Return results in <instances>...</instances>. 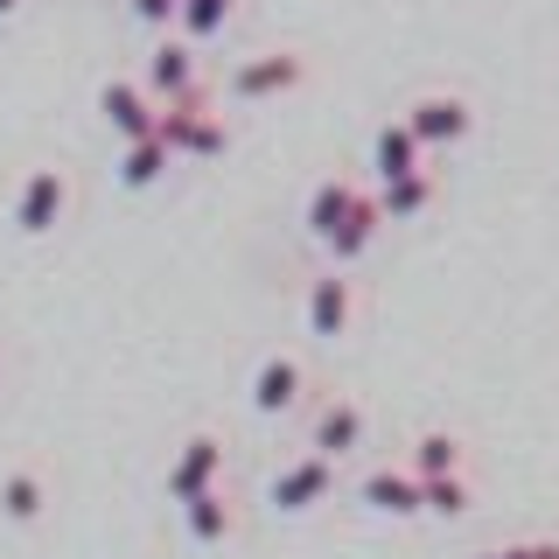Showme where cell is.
Masks as SVG:
<instances>
[{"instance_id": "1", "label": "cell", "mask_w": 559, "mask_h": 559, "mask_svg": "<svg viewBox=\"0 0 559 559\" xmlns=\"http://www.w3.org/2000/svg\"><path fill=\"white\" fill-rule=\"evenodd\" d=\"M70 210H78V175L70 162H28L22 182H14V203H8V224L14 238H57L70 224Z\"/></svg>"}, {"instance_id": "2", "label": "cell", "mask_w": 559, "mask_h": 559, "mask_svg": "<svg viewBox=\"0 0 559 559\" xmlns=\"http://www.w3.org/2000/svg\"><path fill=\"white\" fill-rule=\"evenodd\" d=\"M364 322V287L349 280L343 266H322L308 273V294H301V329L314 343H349Z\"/></svg>"}, {"instance_id": "3", "label": "cell", "mask_w": 559, "mask_h": 559, "mask_svg": "<svg viewBox=\"0 0 559 559\" xmlns=\"http://www.w3.org/2000/svg\"><path fill=\"white\" fill-rule=\"evenodd\" d=\"M224 483H231V441L210 433V427L189 433V441L168 454V468H162V489H168L175 511H182L189 497H203V489H224Z\"/></svg>"}, {"instance_id": "4", "label": "cell", "mask_w": 559, "mask_h": 559, "mask_svg": "<svg viewBox=\"0 0 559 559\" xmlns=\"http://www.w3.org/2000/svg\"><path fill=\"white\" fill-rule=\"evenodd\" d=\"M162 140L175 147V162H217V154H231V119L210 105V92H197L162 105Z\"/></svg>"}, {"instance_id": "5", "label": "cell", "mask_w": 559, "mask_h": 559, "mask_svg": "<svg viewBox=\"0 0 559 559\" xmlns=\"http://www.w3.org/2000/svg\"><path fill=\"white\" fill-rule=\"evenodd\" d=\"M308 49H259V57H245L231 63V78H224V92H231L238 105H266V98H287V92H301L308 84Z\"/></svg>"}, {"instance_id": "6", "label": "cell", "mask_w": 559, "mask_h": 559, "mask_svg": "<svg viewBox=\"0 0 559 559\" xmlns=\"http://www.w3.org/2000/svg\"><path fill=\"white\" fill-rule=\"evenodd\" d=\"M329 497H336V462H322V454H294V462H280L266 476L273 518H314Z\"/></svg>"}, {"instance_id": "7", "label": "cell", "mask_w": 559, "mask_h": 559, "mask_svg": "<svg viewBox=\"0 0 559 559\" xmlns=\"http://www.w3.org/2000/svg\"><path fill=\"white\" fill-rule=\"evenodd\" d=\"M371 448V406L349 392H329L322 406L308 413V454H322V462H349V454Z\"/></svg>"}, {"instance_id": "8", "label": "cell", "mask_w": 559, "mask_h": 559, "mask_svg": "<svg viewBox=\"0 0 559 559\" xmlns=\"http://www.w3.org/2000/svg\"><path fill=\"white\" fill-rule=\"evenodd\" d=\"M399 119L419 133L427 154H454V147L476 140V105H468V92H419Z\"/></svg>"}, {"instance_id": "9", "label": "cell", "mask_w": 559, "mask_h": 559, "mask_svg": "<svg viewBox=\"0 0 559 559\" xmlns=\"http://www.w3.org/2000/svg\"><path fill=\"white\" fill-rule=\"evenodd\" d=\"M308 392H314L308 364L287 357V349H273V357H259L252 384H245V406L259 419H294V413H308Z\"/></svg>"}, {"instance_id": "10", "label": "cell", "mask_w": 559, "mask_h": 559, "mask_svg": "<svg viewBox=\"0 0 559 559\" xmlns=\"http://www.w3.org/2000/svg\"><path fill=\"white\" fill-rule=\"evenodd\" d=\"M175 518H182V546L189 552H224V546H238V538H245V503L231 497V483L189 497Z\"/></svg>"}, {"instance_id": "11", "label": "cell", "mask_w": 559, "mask_h": 559, "mask_svg": "<svg viewBox=\"0 0 559 559\" xmlns=\"http://www.w3.org/2000/svg\"><path fill=\"white\" fill-rule=\"evenodd\" d=\"M357 503L371 518L413 524V518H427V483H419L406 462H378V468H364V476H357Z\"/></svg>"}, {"instance_id": "12", "label": "cell", "mask_w": 559, "mask_h": 559, "mask_svg": "<svg viewBox=\"0 0 559 559\" xmlns=\"http://www.w3.org/2000/svg\"><path fill=\"white\" fill-rule=\"evenodd\" d=\"M98 119L112 127L119 147H127V140H154L162 133V98H154L140 78H105L98 84Z\"/></svg>"}, {"instance_id": "13", "label": "cell", "mask_w": 559, "mask_h": 559, "mask_svg": "<svg viewBox=\"0 0 559 559\" xmlns=\"http://www.w3.org/2000/svg\"><path fill=\"white\" fill-rule=\"evenodd\" d=\"M147 84L162 105H175V98H197L203 92V63H197V43H182V35H162V43L147 49Z\"/></svg>"}, {"instance_id": "14", "label": "cell", "mask_w": 559, "mask_h": 559, "mask_svg": "<svg viewBox=\"0 0 559 559\" xmlns=\"http://www.w3.org/2000/svg\"><path fill=\"white\" fill-rule=\"evenodd\" d=\"M49 503H57V483H49L43 462H14L8 476H0V518H8L14 532H35V524L49 518Z\"/></svg>"}, {"instance_id": "15", "label": "cell", "mask_w": 559, "mask_h": 559, "mask_svg": "<svg viewBox=\"0 0 559 559\" xmlns=\"http://www.w3.org/2000/svg\"><path fill=\"white\" fill-rule=\"evenodd\" d=\"M357 203H364V189L349 182V175H322V182L308 189V203H301V231H308V245H322V252H329V238H336L343 224L357 217Z\"/></svg>"}, {"instance_id": "16", "label": "cell", "mask_w": 559, "mask_h": 559, "mask_svg": "<svg viewBox=\"0 0 559 559\" xmlns=\"http://www.w3.org/2000/svg\"><path fill=\"white\" fill-rule=\"evenodd\" d=\"M371 168H378V189H384V182H406V175L433 168V162H427V147H419V133L406 119H384L371 133Z\"/></svg>"}, {"instance_id": "17", "label": "cell", "mask_w": 559, "mask_h": 559, "mask_svg": "<svg viewBox=\"0 0 559 559\" xmlns=\"http://www.w3.org/2000/svg\"><path fill=\"white\" fill-rule=\"evenodd\" d=\"M168 168H175V147L162 133H154V140H127L119 162H112V182L127 189V197H147L154 182H168Z\"/></svg>"}, {"instance_id": "18", "label": "cell", "mask_w": 559, "mask_h": 559, "mask_svg": "<svg viewBox=\"0 0 559 559\" xmlns=\"http://www.w3.org/2000/svg\"><path fill=\"white\" fill-rule=\"evenodd\" d=\"M406 468H413L419 483L468 476V441H462V433H448V427H427V433H413V448H406Z\"/></svg>"}, {"instance_id": "19", "label": "cell", "mask_w": 559, "mask_h": 559, "mask_svg": "<svg viewBox=\"0 0 559 559\" xmlns=\"http://www.w3.org/2000/svg\"><path fill=\"white\" fill-rule=\"evenodd\" d=\"M433 203H441V168H419V175H406V182H384L378 189L384 224H419Z\"/></svg>"}, {"instance_id": "20", "label": "cell", "mask_w": 559, "mask_h": 559, "mask_svg": "<svg viewBox=\"0 0 559 559\" xmlns=\"http://www.w3.org/2000/svg\"><path fill=\"white\" fill-rule=\"evenodd\" d=\"M378 231H384V210H378V197H364L357 203V217H349L343 224V231L336 238H329V266H364V259H371L378 252Z\"/></svg>"}, {"instance_id": "21", "label": "cell", "mask_w": 559, "mask_h": 559, "mask_svg": "<svg viewBox=\"0 0 559 559\" xmlns=\"http://www.w3.org/2000/svg\"><path fill=\"white\" fill-rule=\"evenodd\" d=\"M238 22V0H189V8H182V22H175V28H182V43H217V35L224 28H231Z\"/></svg>"}, {"instance_id": "22", "label": "cell", "mask_w": 559, "mask_h": 559, "mask_svg": "<svg viewBox=\"0 0 559 559\" xmlns=\"http://www.w3.org/2000/svg\"><path fill=\"white\" fill-rule=\"evenodd\" d=\"M468 511H476V483H468V476H441V483H427V518L462 524Z\"/></svg>"}, {"instance_id": "23", "label": "cell", "mask_w": 559, "mask_h": 559, "mask_svg": "<svg viewBox=\"0 0 559 559\" xmlns=\"http://www.w3.org/2000/svg\"><path fill=\"white\" fill-rule=\"evenodd\" d=\"M127 14H133L140 28H168V22H175L182 8H175V0H127Z\"/></svg>"}, {"instance_id": "24", "label": "cell", "mask_w": 559, "mask_h": 559, "mask_svg": "<svg viewBox=\"0 0 559 559\" xmlns=\"http://www.w3.org/2000/svg\"><path fill=\"white\" fill-rule=\"evenodd\" d=\"M503 559H559V538H518L503 546Z\"/></svg>"}, {"instance_id": "25", "label": "cell", "mask_w": 559, "mask_h": 559, "mask_svg": "<svg viewBox=\"0 0 559 559\" xmlns=\"http://www.w3.org/2000/svg\"><path fill=\"white\" fill-rule=\"evenodd\" d=\"M28 8V0H0V22H14V14H22Z\"/></svg>"}, {"instance_id": "26", "label": "cell", "mask_w": 559, "mask_h": 559, "mask_svg": "<svg viewBox=\"0 0 559 559\" xmlns=\"http://www.w3.org/2000/svg\"><path fill=\"white\" fill-rule=\"evenodd\" d=\"M476 559H503V546H497V552H476Z\"/></svg>"}, {"instance_id": "27", "label": "cell", "mask_w": 559, "mask_h": 559, "mask_svg": "<svg viewBox=\"0 0 559 559\" xmlns=\"http://www.w3.org/2000/svg\"><path fill=\"white\" fill-rule=\"evenodd\" d=\"M0 378H8V349H0Z\"/></svg>"}, {"instance_id": "28", "label": "cell", "mask_w": 559, "mask_h": 559, "mask_svg": "<svg viewBox=\"0 0 559 559\" xmlns=\"http://www.w3.org/2000/svg\"><path fill=\"white\" fill-rule=\"evenodd\" d=\"M175 8H189V0H175ZM175 22H182V14H175Z\"/></svg>"}]
</instances>
